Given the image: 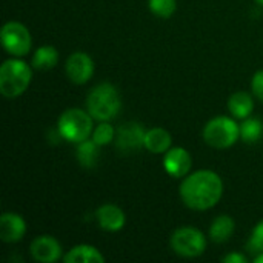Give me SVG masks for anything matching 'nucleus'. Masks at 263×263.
<instances>
[{
    "mask_svg": "<svg viewBox=\"0 0 263 263\" xmlns=\"http://www.w3.org/2000/svg\"><path fill=\"white\" fill-rule=\"evenodd\" d=\"M94 74V62L86 52H72L66 60V76L76 85L86 83Z\"/></svg>",
    "mask_w": 263,
    "mask_h": 263,
    "instance_id": "9",
    "label": "nucleus"
},
{
    "mask_svg": "<svg viewBox=\"0 0 263 263\" xmlns=\"http://www.w3.org/2000/svg\"><path fill=\"white\" fill-rule=\"evenodd\" d=\"M31 256L40 263H54L62 257V247L52 236H39L31 242Z\"/></svg>",
    "mask_w": 263,
    "mask_h": 263,
    "instance_id": "10",
    "label": "nucleus"
},
{
    "mask_svg": "<svg viewBox=\"0 0 263 263\" xmlns=\"http://www.w3.org/2000/svg\"><path fill=\"white\" fill-rule=\"evenodd\" d=\"M222 194V179L210 170L193 173L180 185V197L183 203L196 211H206L216 206Z\"/></svg>",
    "mask_w": 263,
    "mask_h": 263,
    "instance_id": "1",
    "label": "nucleus"
},
{
    "mask_svg": "<svg viewBox=\"0 0 263 263\" xmlns=\"http://www.w3.org/2000/svg\"><path fill=\"white\" fill-rule=\"evenodd\" d=\"M145 136L146 131L140 123L128 122L122 126H119L116 133V145L120 151L133 153L139 151L142 146H145Z\"/></svg>",
    "mask_w": 263,
    "mask_h": 263,
    "instance_id": "8",
    "label": "nucleus"
},
{
    "mask_svg": "<svg viewBox=\"0 0 263 263\" xmlns=\"http://www.w3.org/2000/svg\"><path fill=\"white\" fill-rule=\"evenodd\" d=\"M263 136V123L257 119H245L240 125V137L245 143H256Z\"/></svg>",
    "mask_w": 263,
    "mask_h": 263,
    "instance_id": "19",
    "label": "nucleus"
},
{
    "mask_svg": "<svg viewBox=\"0 0 263 263\" xmlns=\"http://www.w3.org/2000/svg\"><path fill=\"white\" fill-rule=\"evenodd\" d=\"M116 136V131L114 128L106 123V122H102L97 128H94L92 131V140L99 145V146H103V145H108L111 143V140L114 139Z\"/></svg>",
    "mask_w": 263,
    "mask_h": 263,
    "instance_id": "22",
    "label": "nucleus"
},
{
    "mask_svg": "<svg viewBox=\"0 0 263 263\" xmlns=\"http://www.w3.org/2000/svg\"><path fill=\"white\" fill-rule=\"evenodd\" d=\"M26 233V222L14 213H5L0 217V239L5 243L18 242Z\"/></svg>",
    "mask_w": 263,
    "mask_h": 263,
    "instance_id": "12",
    "label": "nucleus"
},
{
    "mask_svg": "<svg viewBox=\"0 0 263 263\" xmlns=\"http://www.w3.org/2000/svg\"><path fill=\"white\" fill-rule=\"evenodd\" d=\"M122 106V99L117 88L111 83H100L91 89L86 99L88 112L94 120L108 122L114 119Z\"/></svg>",
    "mask_w": 263,
    "mask_h": 263,
    "instance_id": "2",
    "label": "nucleus"
},
{
    "mask_svg": "<svg viewBox=\"0 0 263 263\" xmlns=\"http://www.w3.org/2000/svg\"><path fill=\"white\" fill-rule=\"evenodd\" d=\"M96 214H97V220H99L100 228L105 231L116 233L125 227V222H126L125 213L116 205H111V203L102 205Z\"/></svg>",
    "mask_w": 263,
    "mask_h": 263,
    "instance_id": "13",
    "label": "nucleus"
},
{
    "mask_svg": "<svg viewBox=\"0 0 263 263\" xmlns=\"http://www.w3.org/2000/svg\"><path fill=\"white\" fill-rule=\"evenodd\" d=\"M170 243L176 254L190 259L202 256L206 248L205 236L193 227H183L176 230L171 236Z\"/></svg>",
    "mask_w": 263,
    "mask_h": 263,
    "instance_id": "6",
    "label": "nucleus"
},
{
    "mask_svg": "<svg viewBox=\"0 0 263 263\" xmlns=\"http://www.w3.org/2000/svg\"><path fill=\"white\" fill-rule=\"evenodd\" d=\"M250 247L253 251H259L263 253V220L256 225V228L253 230L251 239H250Z\"/></svg>",
    "mask_w": 263,
    "mask_h": 263,
    "instance_id": "23",
    "label": "nucleus"
},
{
    "mask_svg": "<svg viewBox=\"0 0 263 263\" xmlns=\"http://www.w3.org/2000/svg\"><path fill=\"white\" fill-rule=\"evenodd\" d=\"M149 9L160 18H168L176 11V0H148Z\"/></svg>",
    "mask_w": 263,
    "mask_h": 263,
    "instance_id": "21",
    "label": "nucleus"
},
{
    "mask_svg": "<svg viewBox=\"0 0 263 263\" xmlns=\"http://www.w3.org/2000/svg\"><path fill=\"white\" fill-rule=\"evenodd\" d=\"M256 2H257L259 5H262V6H263V0H256Z\"/></svg>",
    "mask_w": 263,
    "mask_h": 263,
    "instance_id": "27",
    "label": "nucleus"
},
{
    "mask_svg": "<svg viewBox=\"0 0 263 263\" xmlns=\"http://www.w3.org/2000/svg\"><path fill=\"white\" fill-rule=\"evenodd\" d=\"M60 136L71 143H82L92 134V116L83 109H66L57 122Z\"/></svg>",
    "mask_w": 263,
    "mask_h": 263,
    "instance_id": "4",
    "label": "nucleus"
},
{
    "mask_svg": "<svg viewBox=\"0 0 263 263\" xmlns=\"http://www.w3.org/2000/svg\"><path fill=\"white\" fill-rule=\"evenodd\" d=\"M59 62V52L54 46H40L32 57V66L39 71L52 69Z\"/></svg>",
    "mask_w": 263,
    "mask_h": 263,
    "instance_id": "18",
    "label": "nucleus"
},
{
    "mask_svg": "<svg viewBox=\"0 0 263 263\" xmlns=\"http://www.w3.org/2000/svg\"><path fill=\"white\" fill-rule=\"evenodd\" d=\"M251 88H253L254 96L263 103V69L254 74L253 82H251Z\"/></svg>",
    "mask_w": 263,
    "mask_h": 263,
    "instance_id": "24",
    "label": "nucleus"
},
{
    "mask_svg": "<svg viewBox=\"0 0 263 263\" xmlns=\"http://www.w3.org/2000/svg\"><path fill=\"white\" fill-rule=\"evenodd\" d=\"M234 228L236 223L230 216H219L210 228V237L216 243H225L233 236Z\"/></svg>",
    "mask_w": 263,
    "mask_h": 263,
    "instance_id": "17",
    "label": "nucleus"
},
{
    "mask_svg": "<svg viewBox=\"0 0 263 263\" xmlns=\"http://www.w3.org/2000/svg\"><path fill=\"white\" fill-rule=\"evenodd\" d=\"M193 165V159L185 148H170L163 157V166L173 177H185Z\"/></svg>",
    "mask_w": 263,
    "mask_h": 263,
    "instance_id": "11",
    "label": "nucleus"
},
{
    "mask_svg": "<svg viewBox=\"0 0 263 263\" xmlns=\"http://www.w3.org/2000/svg\"><path fill=\"white\" fill-rule=\"evenodd\" d=\"M32 79L31 68L18 59H9L0 66V92L14 99L26 91Z\"/></svg>",
    "mask_w": 263,
    "mask_h": 263,
    "instance_id": "3",
    "label": "nucleus"
},
{
    "mask_svg": "<svg viewBox=\"0 0 263 263\" xmlns=\"http://www.w3.org/2000/svg\"><path fill=\"white\" fill-rule=\"evenodd\" d=\"M240 137V126L234 119L219 116L211 119L203 128V140L217 149H225L233 146Z\"/></svg>",
    "mask_w": 263,
    "mask_h": 263,
    "instance_id": "5",
    "label": "nucleus"
},
{
    "mask_svg": "<svg viewBox=\"0 0 263 263\" xmlns=\"http://www.w3.org/2000/svg\"><path fill=\"white\" fill-rule=\"evenodd\" d=\"M228 109L236 119H248L254 109V102L251 96L245 91L234 92L228 100Z\"/></svg>",
    "mask_w": 263,
    "mask_h": 263,
    "instance_id": "16",
    "label": "nucleus"
},
{
    "mask_svg": "<svg viewBox=\"0 0 263 263\" xmlns=\"http://www.w3.org/2000/svg\"><path fill=\"white\" fill-rule=\"evenodd\" d=\"M66 263H105L102 253L91 245H77L63 257Z\"/></svg>",
    "mask_w": 263,
    "mask_h": 263,
    "instance_id": "15",
    "label": "nucleus"
},
{
    "mask_svg": "<svg viewBox=\"0 0 263 263\" xmlns=\"http://www.w3.org/2000/svg\"><path fill=\"white\" fill-rule=\"evenodd\" d=\"M2 45L9 54L22 57L31 49V34L20 22H8L2 28Z\"/></svg>",
    "mask_w": 263,
    "mask_h": 263,
    "instance_id": "7",
    "label": "nucleus"
},
{
    "mask_svg": "<svg viewBox=\"0 0 263 263\" xmlns=\"http://www.w3.org/2000/svg\"><path fill=\"white\" fill-rule=\"evenodd\" d=\"M254 262L256 263H263V253H260L256 259H254Z\"/></svg>",
    "mask_w": 263,
    "mask_h": 263,
    "instance_id": "26",
    "label": "nucleus"
},
{
    "mask_svg": "<svg viewBox=\"0 0 263 263\" xmlns=\"http://www.w3.org/2000/svg\"><path fill=\"white\" fill-rule=\"evenodd\" d=\"M97 143L94 140H83L82 143H79L77 148V159L80 162L82 166L85 168H91L94 166L96 160H97Z\"/></svg>",
    "mask_w": 263,
    "mask_h": 263,
    "instance_id": "20",
    "label": "nucleus"
},
{
    "mask_svg": "<svg viewBox=\"0 0 263 263\" xmlns=\"http://www.w3.org/2000/svg\"><path fill=\"white\" fill-rule=\"evenodd\" d=\"M173 139L171 134L163 128H153L146 131L145 136V148L153 154H163L171 148Z\"/></svg>",
    "mask_w": 263,
    "mask_h": 263,
    "instance_id": "14",
    "label": "nucleus"
},
{
    "mask_svg": "<svg viewBox=\"0 0 263 263\" xmlns=\"http://www.w3.org/2000/svg\"><path fill=\"white\" fill-rule=\"evenodd\" d=\"M222 262L225 263H247V257L242 256V254H228L227 257L222 259Z\"/></svg>",
    "mask_w": 263,
    "mask_h": 263,
    "instance_id": "25",
    "label": "nucleus"
}]
</instances>
